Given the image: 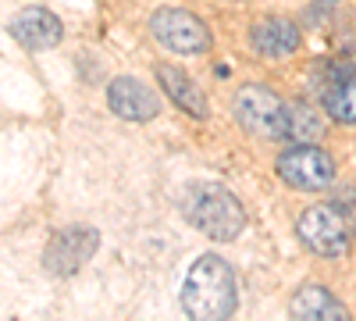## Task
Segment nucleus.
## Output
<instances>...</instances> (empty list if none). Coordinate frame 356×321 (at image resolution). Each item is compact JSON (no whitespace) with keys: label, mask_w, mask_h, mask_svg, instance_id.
<instances>
[{"label":"nucleus","mask_w":356,"mask_h":321,"mask_svg":"<svg viewBox=\"0 0 356 321\" xmlns=\"http://www.w3.org/2000/svg\"><path fill=\"white\" fill-rule=\"evenodd\" d=\"M275 168L285 186L303 193H321L335 182V157L317 143H296V147L282 150Z\"/></svg>","instance_id":"obj_4"},{"label":"nucleus","mask_w":356,"mask_h":321,"mask_svg":"<svg viewBox=\"0 0 356 321\" xmlns=\"http://www.w3.org/2000/svg\"><path fill=\"white\" fill-rule=\"evenodd\" d=\"M11 33L15 40L25 47V50H50L61 43L65 36V25L54 11L47 8H22L15 18H11Z\"/></svg>","instance_id":"obj_9"},{"label":"nucleus","mask_w":356,"mask_h":321,"mask_svg":"<svg viewBox=\"0 0 356 321\" xmlns=\"http://www.w3.org/2000/svg\"><path fill=\"white\" fill-rule=\"evenodd\" d=\"M324 111L339 125H356V72L332 86V93L324 97Z\"/></svg>","instance_id":"obj_14"},{"label":"nucleus","mask_w":356,"mask_h":321,"mask_svg":"<svg viewBox=\"0 0 356 321\" xmlns=\"http://www.w3.org/2000/svg\"><path fill=\"white\" fill-rule=\"evenodd\" d=\"M300 240L321 257H346L356 243V221L339 203H317L307 208L296 221Z\"/></svg>","instance_id":"obj_3"},{"label":"nucleus","mask_w":356,"mask_h":321,"mask_svg":"<svg viewBox=\"0 0 356 321\" xmlns=\"http://www.w3.org/2000/svg\"><path fill=\"white\" fill-rule=\"evenodd\" d=\"M107 104H111V111L118 114V118H125V122H150V118H157V107H161L157 93L146 82L132 79V75L111 79Z\"/></svg>","instance_id":"obj_8"},{"label":"nucleus","mask_w":356,"mask_h":321,"mask_svg":"<svg viewBox=\"0 0 356 321\" xmlns=\"http://www.w3.org/2000/svg\"><path fill=\"white\" fill-rule=\"evenodd\" d=\"M289 311H292V318H303V321H346L349 318L346 304L324 285H303L292 297Z\"/></svg>","instance_id":"obj_11"},{"label":"nucleus","mask_w":356,"mask_h":321,"mask_svg":"<svg viewBox=\"0 0 356 321\" xmlns=\"http://www.w3.org/2000/svg\"><path fill=\"white\" fill-rule=\"evenodd\" d=\"M182 214L196 232H203V236L214 240V243L239 240V232L246 228L243 203L235 200L225 186H214V182L189 186L186 196H182Z\"/></svg>","instance_id":"obj_2"},{"label":"nucleus","mask_w":356,"mask_h":321,"mask_svg":"<svg viewBox=\"0 0 356 321\" xmlns=\"http://www.w3.org/2000/svg\"><path fill=\"white\" fill-rule=\"evenodd\" d=\"M97 250H100V232L89 225H72V228L54 232V240L43 253V265L54 275H75Z\"/></svg>","instance_id":"obj_7"},{"label":"nucleus","mask_w":356,"mask_h":321,"mask_svg":"<svg viewBox=\"0 0 356 321\" xmlns=\"http://www.w3.org/2000/svg\"><path fill=\"white\" fill-rule=\"evenodd\" d=\"M157 82H161V90L168 93V100H171L178 111L193 114V118H207L203 90H200V86H196L182 68H175V65H157Z\"/></svg>","instance_id":"obj_12"},{"label":"nucleus","mask_w":356,"mask_h":321,"mask_svg":"<svg viewBox=\"0 0 356 321\" xmlns=\"http://www.w3.org/2000/svg\"><path fill=\"white\" fill-rule=\"evenodd\" d=\"M150 33H154L157 43H164L175 54H203V50H211V43H214L207 22L200 15L186 11V8H161V11H154Z\"/></svg>","instance_id":"obj_5"},{"label":"nucleus","mask_w":356,"mask_h":321,"mask_svg":"<svg viewBox=\"0 0 356 321\" xmlns=\"http://www.w3.org/2000/svg\"><path fill=\"white\" fill-rule=\"evenodd\" d=\"M324 132V118L310 107V104H296L285 107V136L292 143H317Z\"/></svg>","instance_id":"obj_13"},{"label":"nucleus","mask_w":356,"mask_h":321,"mask_svg":"<svg viewBox=\"0 0 356 321\" xmlns=\"http://www.w3.org/2000/svg\"><path fill=\"white\" fill-rule=\"evenodd\" d=\"M250 43H253V50L260 57H292L296 50H300L303 36H300V25H296V22L271 15V18L253 22Z\"/></svg>","instance_id":"obj_10"},{"label":"nucleus","mask_w":356,"mask_h":321,"mask_svg":"<svg viewBox=\"0 0 356 321\" xmlns=\"http://www.w3.org/2000/svg\"><path fill=\"white\" fill-rule=\"evenodd\" d=\"M235 118L243 129L267 136V139H282L285 136V104L275 90H267L260 82H250L235 93Z\"/></svg>","instance_id":"obj_6"},{"label":"nucleus","mask_w":356,"mask_h":321,"mask_svg":"<svg viewBox=\"0 0 356 321\" xmlns=\"http://www.w3.org/2000/svg\"><path fill=\"white\" fill-rule=\"evenodd\" d=\"M239 289H235V272L225 257L200 253L182 282V307L196 321H221L235 314Z\"/></svg>","instance_id":"obj_1"}]
</instances>
